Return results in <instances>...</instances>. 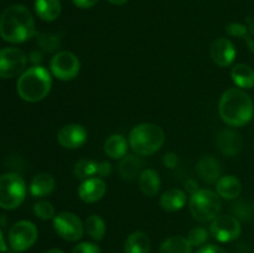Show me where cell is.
<instances>
[{
  "label": "cell",
  "instance_id": "6",
  "mask_svg": "<svg viewBox=\"0 0 254 253\" xmlns=\"http://www.w3.org/2000/svg\"><path fill=\"white\" fill-rule=\"evenodd\" d=\"M26 196V184L16 173L0 175V207L14 210L19 207Z\"/></svg>",
  "mask_w": 254,
  "mask_h": 253
},
{
  "label": "cell",
  "instance_id": "29",
  "mask_svg": "<svg viewBox=\"0 0 254 253\" xmlns=\"http://www.w3.org/2000/svg\"><path fill=\"white\" fill-rule=\"evenodd\" d=\"M34 213L40 220H50L55 217V207L49 201H39L34 206Z\"/></svg>",
  "mask_w": 254,
  "mask_h": 253
},
{
  "label": "cell",
  "instance_id": "33",
  "mask_svg": "<svg viewBox=\"0 0 254 253\" xmlns=\"http://www.w3.org/2000/svg\"><path fill=\"white\" fill-rule=\"evenodd\" d=\"M112 173V165L108 161H98L97 163V178H106V176L111 175Z\"/></svg>",
  "mask_w": 254,
  "mask_h": 253
},
{
  "label": "cell",
  "instance_id": "16",
  "mask_svg": "<svg viewBox=\"0 0 254 253\" xmlns=\"http://www.w3.org/2000/svg\"><path fill=\"white\" fill-rule=\"evenodd\" d=\"M198 176L207 184H216L221 178L222 168L220 161L211 155L202 156L196 165Z\"/></svg>",
  "mask_w": 254,
  "mask_h": 253
},
{
  "label": "cell",
  "instance_id": "13",
  "mask_svg": "<svg viewBox=\"0 0 254 253\" xmlns=\"http://www.w3.org/2000/svg\"><path fill=\"white\" fill-rule=\"evenodd\" d=\"M211 57L213 62L220 67H228L235 62L236 59V47L231 40L220 37L212 42L210 49Z\"/></svg>",
  "mask_w": 254,
  "mask_h": 253
},
{
  "label": "cell",
  "instance_id": "27",
  "mask_svg": "<svg viewBox=\"0 0 254 253\" xmlns=\"http://www.w3.org/2000/svg\"><path fill=\"white\" fill-rule=\"evenodd\" d=\"M84 230L92 240L102 241L106 236V222L101 216L91 215L84 222Z\"/></svg>",
  "mask_w": 254,
  "mask_h": 253
},
{
  "label": "cell",
  "instance_id": "41",
  "mask_svg": "<svg viewBox=\"0 0 254 253\" xmlns=\"http://www.w3.org/2000/svg\"><path fill=\"white\" fill-rule=\"evenodd\" d=\"M253 210H254V203H253Z\"/></svg>",
  "mask_w": 254,
  "mask_h": 253
},
{
  "label": "cell",
  "instance_id": "34",
  "mask_svg": "<svg viewBox=\"0 0 254 253\" xmlns=\"http://www.w3.org/2000/svg\"><path fill=\"white\" fill-rule=\"evenodd\" d=\"M163 163H164V165H165L166 168H169V169L176 168V166H178V164H179L178 155H176L175 153H166L165 155H164Z\"/></svg>",
  "mask_w": 254,
  "mask_h": 253
},
{
  "label": "cell",
  "instance_id": "1",
  "mask_svg": "<svg viewBox=\"0 0 254 253\" xmlns=\"http://www.w3.org/2000/svg\"><path fill=\"white\" fill-rule=\"evenodd\" d=\"M35 35V21L30 10L15 4L0 15V36L10 44H22Z\"/></svg>",
  "mask_w": 254,
  "mask_h": 253
},
{
  "label": "cell",
  "instance_id": "20",
  "mask_svg": "<svg viewBox=\"0 0 254 253\" xmlns=\"http://www.w3.org/2000/svg\"><path fill=\"white\" fill-rule=\"evenodd\" d=\"M188 196L180 189H170L165 191L160 197V206L163 210L168 212H175V211L181 210L186 205Z\"/></svg>",
  "mask_w": 254,
  "mask_h": 253
},
{
  "label": "cell",
  "instance_id": "2",
  "mask_svg": "<svg viewBox=\"0 0 254 253\" xmlns=\"http://www.w3.org/2000/svg\"><path fill=\"white\" fill-rule=\"evenodd\" d=\"M221 119L230 126H243L253 118V101L241 88H230L223 92L218 102Z\"/></svg>",
  "mask_w": 254,
  "mask_h": 253
},
{
  "label": "cell",
  "instance_id": "9",
  "mask_svg": "<svg viewBox=\"0 0 254 253\" xmlns=\"http://www.w3.org/2000/svg\"><path fill=\"white\" fill-rule=\"evenodd\" d=\"M36 226L30 221H19L9 231L10 247L16 252H24L35 245L37 240Z\"/></svg>",
  "mask_w": 254,
  "mask_h": 253
},
{
  "label": "cell",
  "instance_id": "25",
  "mask_svg": "<svg viewBox=\"0 0 254 253\" xmlns=\"http://www.w3.org/2000/svg\"><path fill=\"white\" fill-rule=\"evenodd\" d=\"M35 11L44 21H55L61 14L60 0H35Z\"/></svg>",
  "mask_w": 254,
  "mask_h": 253
},
{
  "label": "cell",
  "instance_id": "35",
  "mask_svg": "<svg viewBox=\"0 0 254 253\" xmlns=\"http://www.w3.org/2000/svg\"><path fill=\"white\" fill-rule=\"evenodd\" d=\"M196 253H227V251H225L222 247H220V246L206 245L200 247V250Z\"/></svg>",
  "mask_w": 254,
  "mask_h": 253
},
{
  "label": "cell",
  "instance_id": "22",
  "mask_svg": "<svg viewBox=\"0 0 254 253\" xmlns=\"http://www.w3.org/2000/svg\"><path fill=\"white\" fill-rule=\"evenodd\" d=\"M128 144L122 134H112L104 141V153L111 159H123L128 153Z\"/></svg>",
  "mask_w": 254,
  "mask_h": 253
},
{
  "label": "cell",
  "instance_id": "31",
  "mask_svg": "<svg viewBox=\"0 0 254 253\" xmlns=\"http://www.w3.org/2000/svg\"><path fill=\"white\" fill-rule=\"evenodd\" d=\"M226 31L231 35V36L242 37V39H247L250 36V31L248 27L245 25L240 24V22H231L226 26Z\"/></svg>",
  "mask_w": 254,
  "mask_h": 253
},
{
  "label": "cell",
  "instance_id": "11",
  "mask_svg": "<svg viewBox=\"0 0 254 253\" xmlns=\"http://www.w3.org/2000/svg\"><path fill=\"white\" fill-rule=\"evenodd\" d=\"M54 228L60 237L71 242L81 240L84 232L81 218L72 212H61L55 216Z\"/></svg>",
  "mask_w": 254,
  "mask_h": 253
},
{
  "label": "cell",
  "instance_id": "28",
  "mask_svg": "<svg viewBox=\"0 0 254 253\" xmlns=\"http://www.w3.org/2000/svg\"><path fill=\"white\" fill-rule=\"evenodd\" d=\"M97 171V161L88 160V159H82L74 164L73 174L77 179H89L96 176Z\"/></svg>",
  "mask_w": 254,
  "mask_h": 253
},
{
  "label": "cell",
  "instance_id": "8",
  "mask_svg": "<svg viewBox=\"0 0 254 253\" xmlns=\"http://www.w3.org/2000/svg\"><path fill=\"white\" fill-rule=\"evenodd\" d=\"M27 57L24 51L16 47H4L0 50V78H12L25 71Z\"/></svg>",
  "mask_w": 254,
  "mask_h": 253
},
{
  "label": "cell",
  "instance_id": "15",
  "mask_svg": "<svg viewBox=\"0 0 254 253\" xmlns=\"http://www.w3.org/2000/svg\"><path fill=\"white\" fill-rule=\"evenodd\" d=\"M217 146L225 155L233 156L241 151L243 146V139L240 133L232 129H223L217 136Z\"/></svg>",
  "mask_w": 254,
  "mask_h": 253
},
{
  "label": "cell",
  "instance_id": "26",
  "mask_svg": "<svg viewBox=\"0 0 254 253\" xmlns=\"http://www.w3.org/2000/svg\"><path fill=\"white\" fill-rule=\"evenodd\" d=\"M160 253H192V246L190 245L188 238L173 236L161 243Z\"/></svg>",
  "mask_w": 254,
  "mask_h": 253
},
{
  "label": "cell",
  "instance_id": "36",
  "mask_svg": "<svg viewBox=\"0 0 254 253\" xmlns=\"http://www.w3.org/2000/svg\"><path fill=\"white\" fill-rule=\"evenodd\" d=\"M72 1L79 9H89V7H93L99 0H72Z\"/></svg>",
  "mask_w": 254,
  "mask_h": 253
},
{
  "label": "cell",
  "instance_id": "38",
  "mask_svg": "<svg viewBox=\"0 0 254 253\" xmlns=\"http://www.w3.org/2000/svg\"><path fill=\"white\" fill-rule=\"evenodd\" d=\"M6 250H7V246H6V243H5L4 236H2L1 230H0V253L6 252Z\"/></svg>",
  "mask_w": 254,
  "mask_h": 253
},
{
  "label": "cell",
  "instance_id": "5",
  "mask_svg": "<svg viewBox=\"0 0 254 253\" xmlns=\"http://www.w3.org/2000/svg\"><path fill=\"white\" fill-rule=\"evenodd\" d=\"M221 200L217 192L210 189H201L192 193L189 202V208L195 220L198 222H210L215 220L221 211Z\"/></svg>",
  "mask_w": 254,
  "mask_h": 253
},
{
  "label": "cell",
  "instance_id": "40",
  "mask_svg": "<svg viewBox=\"0 0 254 253\" xmlns=\"http://www.w3.org/2000/svg\"><path fill=\"white\" fill-rule=\"evenodd\" d=\"M44 253H64V251L59 250V248H52V250H49V251H45Z\"/></svg>",
  "mask_w": 254,
  "mask_h": 253
},
{
  "label": "cell",
  "instance_id": "39",
  "mask_svg": "<svg viewBox=\"0 0 254 253\" xmlns=\"http://www.w3.org/2000/svg\"><path fill=\"white\" fill-rule=\"evenodd\" d=\"M108 1L112 2V4H114V5H123V4H126L128 0H108Z\"/></svg>",
  "mask_w": 254,
  "mask_h": 253
},
{
  "label": "cell",
  "instance_id": "4",
  "mask_svg": "<svg viewBox=\"0 0 254 253\" xmlns=\"http://www.w3.org/2000/svg\"><path fill=\"white\" fill-rule=\"evenodd\" d=\"M129 146L136 155L148 156L160 150L165 141V133L154 123H140L129 133Z\"/></svg>",
  "mask_w": 254,
  "mask_h": 253
},
{
  "label": "cell",
  "instance_id": "21",
  "mask_svg": "<svg viewBox=\"0 0 254 253\" xmlns=\"http://www.w3.org/2000/svg\"><path fill=\"white\" fill-rule=\"evenodd\" d=\"M150 238L141 231H135L129 235L124 243V253H150Z\"/></svg>",
  "mask_w": 254,
  "mask_h": 253
},
{
  "label": "cell",
  "instance_id": "23",
  "mask_svg": "<svg viewBox=\"0 0 254 253\" xmlns=\"http://www.w3.org/2000/svg\"><path fill=\"white\" fill-rule=\"evenodd\" d=\"M231 77L236 86L241 89H251L254 87V69L250 64L237 63L231 71Z\"/></svg>",
  "mask_w": 254,
  "mask_h": 253
},
{
  "label": "cell",
  "instance_id": "14",
  "mask_svg": "<svg viewBox=\"0 0 254 253\" xmlns=\"http://www.w3.org/2000/svg\"><path fill=\"white\" fill-rule=\"evenodd\" d=\"M107 185L102 178L86 179L78 188V196L83 202L93 203L102 200L106 195Z\"/></svg>",
  "mask_w": 254,
  "mask_h": 253
},
{
  "label": "cell",
  "instance_id": "17",
  "mask_svg": "<svg viewBox=\"0 0 254 253\" xmlns=\"http://www.w3.org/2000/svg\"><path fill=\"white\" fill-rule=\"evenodd\" d=\"M216 192L218 193L220 197L226 198V200H233L242 192V184H241L240 179L233 175L221 176L216 183Z\"/></svg>",
  "mask_w": 254,
  "mask_h": 253
},
{
  "label": "cell",
  "instance_id": "32",
  "mask_svg": "<svg viewBox=\"0 0 254 253\" xmlns=\"http://www.w3.org/2000/svg\"><path fill=\"white\" fill-rule=\"evenodd\" d=\"M72 253H102L101 248L91 242H82L72 250Z\"/></svg>",
  "mask_w": 254,
  "mask_h": 253
},
{
  "label": "cell",
  "instance_id": "7",
  "mask_svg": "<svg viewBox=\"0 0 254 253\" xmlns=\"http://www.w3.org/2000/svg\"><path fill=\"white\" fill-rule=\"evenodd\" d=\"M81 69L78 57L69 51L57 52L50 61V71L60 81L74 79Z\"/></svg>",
  "mask_w": 254,
  "mask_h": 253
},
{
  "label": "cell",
  "instance_id": "12",
  "mask_svg": "<svg viewBox=\"0 0 254 253\" xmlns=\"http://www.w3.org/2000/svg\"><path fill=\"white\" fill-rule=\"evenodd\" d=\"M88 134L81 124H66L57 133V141L64 149L81 148L87 141Z\"/></svg>",
  "mask_w": 254,
  "mask_h": 253
},
{
  "label": "cell",
  "instance_id": "3",
  "mask_svg": "<svg viewBox=\"0 0 254 253\" xmlns=\"http://www.w3.org/2000/svg\"><path fill=\"white\" fill-rule=\"evenodd\" d=\"M51 86V73L45 67L35 64L20 74L16 89L20 98L29 103H36L49 96Z\"/></svg>",
  "mask_w": 254,
  "mask_h": 253
},
{
  "label": "cell",
  "instance_id": "18",
  "mask_svg": "<svg viewBox=\"0 0 254 253\" xmlns=\"http://www.w3.org/2000/svg\"><path fill=\"white\" fill-rule=\"evenodd\" d=\"M161 188V180L158 171L154 169H145L139 175V189L148 197L158 195Z\"/></svg>",
  "mask_w": 254,
  "mask_h": 253
},
{
  "label": "cell",
  "instance_id": "30",
  "mask_svg": "<svg viewBox=\"0 0 254 253\" xmlns=\"http://www.w3.org/2000/svg\"><path fill=\"white\" fill-rule=\"evenodd\" d=\"M208 238V232L203 227H193L189 232L188 241L192 247H202Z\"/></svg>",
  "mask_w": 254,
  "mask_h": 253
},
{
  "label": "cell",
  "instance_id": "19",
  "mask_svg": "<svg viewBox=\"0 0 254 253\" xmlns=\"http://www.w3.org/2000/svg\"><path fill=\"white\" fill-rule=\"evenodd\" d=\"M56 186L54 176L47 173H40L34 176L30 184V193L34 197H45L54 191Z\"/></svg>",
  "mask_w": 254,
  "mask_h": 253
},
{
  "label": "cell",
  "instance_id": "37",
  "mask_svg": "<svg viewBox=\"0 0 254 253\" xmlns=\"http://www.w3.org/2000/svg\"><path fill=\"white\" fill-rule=\"evenodd\" d=\"M185 188H186V190H188L189 192L191 193V195H192V193H195L196 191L198 190L197 183H196V181L193 180V179H189V180L186 181V183H185Z\"/></svg>",
  "mask_w": 254,
  "mask_h": 253
},
{
  "label": "cell",
  "instance_id": "10",
  "mask_svg": "<svg viewBox=\"0 0 254 253\" xmlns=\"http://www.w3.org/2000/svg\"><path fill=\"white\" fill-rule=\"evenodd\" d=\"M210 232L217 241L222 243L232 242L237 240L242 232V226L238 218L235 216L218 215L215 220L211 221Z\"/></svg>",
  "mask_w": 254,
  "mask_h": 253
},
{
  "label": "cell",
  "instance_id": "24",
  "mask_svg": "<svg viewBox=\"0 0 254 253\" xmlns=\"http://www.w3.org/2000/svg\"><path fill=\"white\" fill-rule=\"evenodd\" d=\"M143 168V160L138 155H126L119 164V175L123 180H134L138 175H140V170Z\"/></svg>",
  "mask_w": 254,
  "mask_h": 253
}]
</instances>
